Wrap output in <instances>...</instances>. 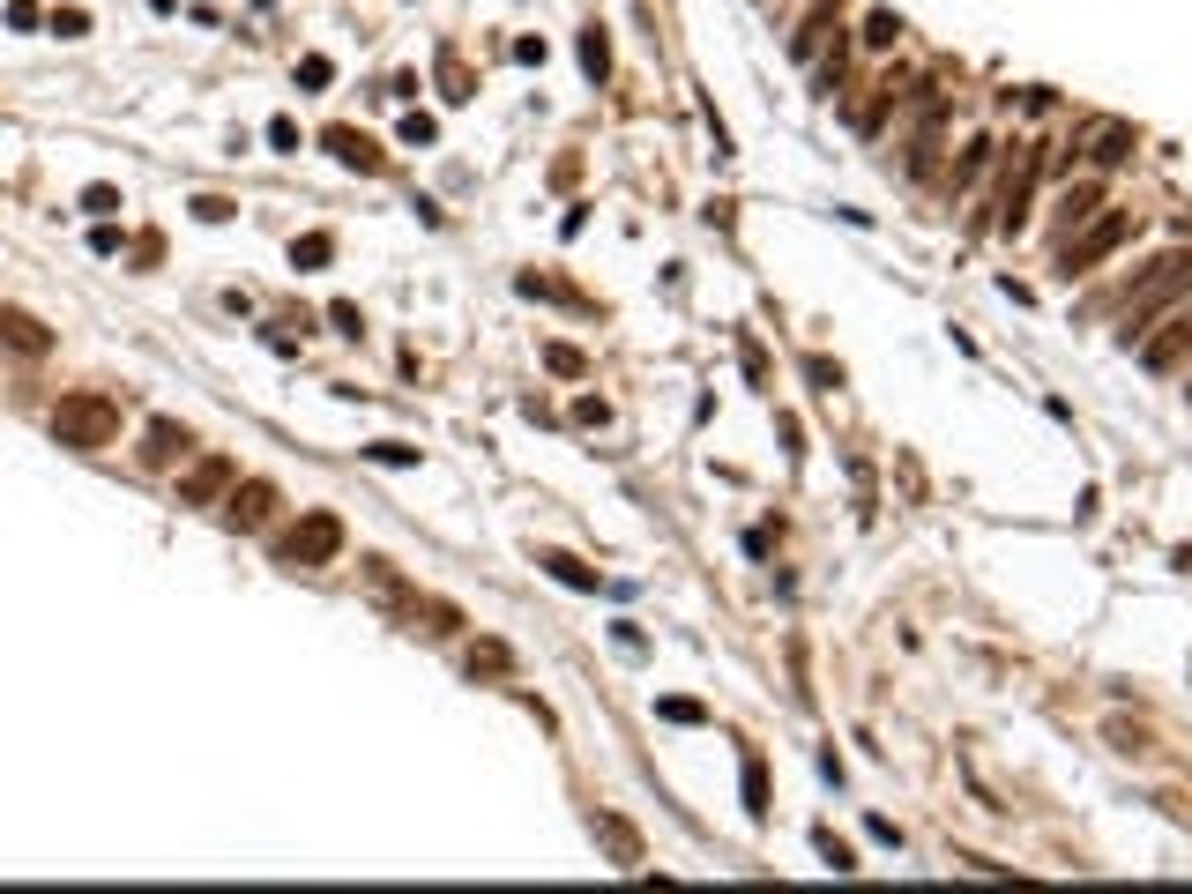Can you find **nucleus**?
Instances as JSON below:
<instances>
[{
    "label": "nucleus",
    "instance_id": "obj_12",
    "mask_svg": "<svg viewBox=\"0 0 1192 894\" xmlns=\"http://www.w3.org/2000/svg\"><path fill=\"white\" fill-rule=\"evenodd\" d=\"M463 670L470 678H515V656H507V642H470L463 648Z\"/></svg>",
    "mask_w": 1192,
    "mask_h": 894
},
{
    "label": "nucleus",
    "instance_id": "obj_4",
    "mask_svg": "<svg viewBox=\"0 0 1192 894\" xmlns=\"http://www.w3.org/2000/svg\"><path fill=\"white\" fill-rule=\"evenodd\" d=\"M1133 231H1141V217H1133V209H1111V217H1095L1081 239H1066V247H1059V276H1089L1095 261H1103V254H1118L1125 239H1133Z\"/></svg>",
    "mask_w": 1192,
    "mask_h": 894
},
{
    "label": "nucleus",
    "instance_id": "obj_15",
    "mask_svg": "<svg viewBox=\"0 0 1192 894\" xmlns=\"http://www.w3.org/2000/svg\"><path fill=\"white\" fill-rule=\"evenodd\" d=\"M537 567H552L559 582H567V589H596V574L582 567V559H567V552H537Z\"/></svg>",
    "mask_w": 1192,
    "mask_h": 894
},
{
    "label": "nucleus",
    "instance_id": "obj_20",
    "mask_svg": "<svg viewBox=\"0 0 1192 894\" xmlns=\"http://www.w3.org/2000/svg\"><path fill=\"white\" fill-rule=\"evenodd\" d=\"M545 366L567 372V380H582V372H589V358H582V350H567V344H545Z\"/></svg>",
    "mask_w": 1192,
    "mask_h": 894
},
{
    "label": "nucleus",
    "instance_id": "obj_13",
    "mask_svg": "<svg viewBox=\"0 0 1192 894\" xmlns=\"http://www.w3.org/2000/svg\"><path fill=\"white\" fill-rule=\"evenodd\" d=\"M1133 149H1141V135H1133V127H1095V135H1089V157H1095V165H1125Z\"/></svg>",
    "mask_w": 1192,
    "mask_h": 894
},
{
    "label": "nucleus",
    "instance_id": "obj_21",
    "mask_svg": "<svg viewBox=\"0 0 1192 894\" xmlns=\"http://www.w3.org/2000/svg\"><path fill=\"white\" fill-rule=\"evenodd\" d=\"M328 254H336V239H321V231H314V239H298V247H291V261H298V269H321Z\"/></svg>",
    "mask_w": 1192,
    "mask_h": 894
},
{
    "label": "nucleus",
    "instance_id": "obj_6",
    "mask_svg": "<svg viewBox=\"0 0 1192 894\" xmlns=\"http://www.w3.org/2000/svg\"><path fill=\"white\" fill-rule=\"evenodd\" d=\"M239 485V463L231 455H195L179 470V507H224V493Z\"/></svg>",
    "mask_w": 1192,
    "mask_h": 894
},
{
    "label": "nucleus",
    "instance_id": "obj_8",
    "mask_svg": "<svg viewBox=\"0 0 1192 894\" xmlns=\"http://www.w3.org/2000/svg\"><path fill=\"white\" fill-rule=\"evenodd\" d=\"M135 455H142V470H172V463H187V455H195V433H187V425H172V418H157L142 433V447H135Z\"/></svg>",
    "mask_w": 1192,
    "mask_h": 894
},
{
    "label": "nucleus",
    "instance_id": "obj_23",
    "mask_svg": "<svg viewBox=\"0 0 1192 894\" xmlns=\"http://www.w3.org/2000/svg\"><path fill=\"white\" fill-rule=\"evenodd\" d=\"M82 209H90V217H112L120 195H112V187H82Z\"/></svg>",
    "mask_w": 1192,
    "mask_h": 894
},
{
    "label": "nucleus",
    "instance_id": "obj_7",
    "mask_svg": "<svg viewBox=\"0 0 1192 894\" xmlns=\"http://www.w3.org/2000/svg\"><path fill=\"white\" fill-rule=\"evenodd\" d=\"M276 507H284V493H276L269 477H247V485H231V493H224V529H269V515Z\"/></svg>",
    "mask_w": 1192,
    "mask_h": 894
},
{
    "label": "nucleus",
    "instance_id": "obj_10",
    "mask_svg": "<svg viewBox=\"0 0 1192 894\" xmlns=\"http://www.w3.org/2000/svg\"><path fill=\"white\" fill-rule=\"evenodd\" d=\"M321 142H328V149H336V157H344L350 172H388V157H380V142H366V135H358V127H328Z\"/></svg>",
    "mask_w": 1192,
    "mask_h": 894
},
{
    "label": "nucleus",
    "instance_id": "obj_25",
    "mask_svg": "<svg viewBox=\"0 0 1192 894\" xmlns=\"http://www.w3.org/2000/svg\"><path fill=\"white\" fill-rule=\"evenodd\" d=\"M372 463H418V447H403V440H380V447H372Z\"/></svg>",
    "mask_w": 1192,
    "mask_h": 894
},
{
    "label": "nucleus",
    "instance_id": "obj_26",
    "mask_svg": "<svg viewBox=\"0 0 1192 894\" xmlns=\"http://www.w3.org/2000/svg\"><path fill=\"white\" fill-rule=\"evenodd\" d=\"M820 850H827V865H835V872H857V857H850V850L835 843V835H820Z\"/></svg>",
    "mask_w": 1192,
    "mask_h": 894
},
{
    "label": "nucleus",
    "instance_id": "obj_3",
    "mask_svg": "<svg viewBox=\"0 0 1192 894\" xmlns=\"http://www.w3.org/2000/svg\"><path fill=\"white\" fill-rule=\"evenodd\" d=\"M336 552H344V522L328 515V507H314V515H298L276 537V567H328Z\"/></svg>",
    "mask_w": 1192,
    "mask_h": 894
},
{
    "label": "nucleus",
    "instance_id": "obj_9",
    "mask_svg": "<svg viewBox=\"0 0 1192 894\" xmlns=\"http://www.w3.org/2000/svg\"><path fill=\"white\" fill-rule=\"evenodd\" d=\"M0 344L16 350V358H46V350H52V328L38 321V314H23V306H0Z\"/></svg>",
    "mask_w": 1192,
    "mask_h": 894
},
{
    "label": "nucleus",
    "instance_id": "obj_24",
    "mask_svg": "<svg viewBox=\"0 0 1192 894\" xmlns=\"http://www.w3.org/2000/svg\"><path fill=\"white\" fill-rule=\"evenodd\" d=\"M328 74H336V68H328V60H321V52H314V60H298V82H306V90H321V82H328Z\"/></svg>",
    "mask_w": 1192,
    "mask_h": 894
},
{
    "label": "nucleus",
    "instance_id": "obj_22",
    "mask_svg": "<svg viewBox=\"0 0 1192 894\" xmlns=\"http://www.w3.org/2000/svg\"><path fill=\"white\" fill-rule=\"evenodd\" d=\"M52 30H60V38H82L90 16H82V8H52Z\"/></svg>",
    "mask_w": 1192,
    "mask_h": 894
},
{
    "label": "nucleus",
    "instance_id": "obj_27",
    "mask_svg": "<svg viewBox=\"0 0 1192 894\" xmlns=\"http://www.w3.org/2000/svg\"><path fill=\"white\" fill-rule=\"evenodd\" d=\"M1185 403H1192V372H1185Z\"/></svg>",
    "mask_w": 1192,
    "mask_h": 894
},
{
    "label": "nucleus",
    "instance_id": "obj_2",
    "mask_svg": "<svg viewBox=\"0 0 1192 894\" xmlns=\"http://www.w3.org/2000/svg\"><path fill=\"white\" fill-rule=\"evenodd\" d=\"M52 440L60 447H82V455H98V447L120 440V396H98V388H74V396L52 403Z\"/></svg>",
    "mask_w": 1192,
    "mask_h": 894
},
{
    "label": "nucleus",
    "instance_id": "obj_11",
    "mask_svg": "<svg viewBox=\"0 0 1192 894\" xmlns=\"http://www.w3.org/2000/svg\"><path fill=\"white\" fill-rule=\"evenodd\" d=\"M835 23H843V0H813V8H805V30L791 38V60H813L820 30H835Z\"/></svg>",
    "mask_w": 1192,
    "mask_h": 894
},
{
    "label": "nucleus",
    "instance_id": "obj_14",
    "mask_svg": "<svg viewBox=\"0 0 1192 894\" xmlns=\"http://www.w3.org/2000/svg\"><path fill=\"white\" fill-rule=\"evenodd\" d=\"M1095 209H1103V187H1066V195H1059V224H1066V231H1073V224H1089Z\"/></svg>",
    "mask_w": 1192,
    "mask_h": 894
},
{
    "label": "nucleus",
    "instance_id": "obj_16",
    "mask_svg": "<svg viewBox=\"0 0 1192 894\" xmlns=\"http://www.w3.org/2000/svg\"><path fill=\"white\" fill-rule=\"evenodd\" d=\"M596 835L612 843V857H619V865H642V843H634V827H619V820H596Z\"/></svg>",
    "mask_w": 1192,
    "mask_h": 894
},
{
    "label": "nucleus",
    "instance_id": "obj_1",
    "mask_svg": "<svg viewBox=\"0 0 1192 894\" xmlns=\"http://www.w3.org/2000/svg\"><path fill=\"white\" fill-rule=\"evenodd\" d=\"M1192 291V254H1163V261H1148V269H1133L1125 276V328H1118V344L1133 350V336H1148V328L1163 321L1170 306Z\"/></svg>",
    "mask_w": 1192,
    "mask_h": 894
},
{
    "label": "nucleus",
    "instance_id": "obj_18",
    "mask_svg": "<svg viewBox=\"0 0 1192 894\" xmlns=\"http://www.w3.org/2000/svg\"><path fill=\"white\" fill-rule=\"evenodd\" d=\"M440 90H447V98H455V105L470 98V68H463L455 52H440Z\"/></svg>",
    "mask_w": 1192,
    "mask_h": 894
},
{
    "label": "nucleus",
    "instance_id": "obj_19",
    "mask_svg": "<svg viewBox=\"0 0 1192 894\" xmlns=\"http://www.w3.org/2000/svg\"><path fill=\"white\" fill-rule=\"evenodd\" d=\"M582 68L604 82V68H612V46H604V30H582Z\"/></svg>",
    "mask_w": 1192,
    "mask_h": 894
},
{
    "label": "nucleus",
    "instance_id": "obj_17",
    "mask_svg": "<svg viewBox=\"0 0 1192 894\" xmlns=\"http://www.w3.org/2000/svg\"><path fill=\"white\" fill-rule=\"evenodd\" d=\"M894 38H902V23H894V8H872V16H865V46L880 52V46H894Z\"/></svg>",
    "mask_w": 1192,
    "mask_h": 894
},
{
    "label": "nucleus",
    "instance_id": "obj_5",
    "mask_svg": "<svg viewBox=\"0 0 1192 894\" xmlns=\"http://www.w3.org/2000/svg\"><path fill=\"white\" fill-rule=\"evenodd\" d=\"M1141 366H1148V372L1192 366V306H1170L1163 328H1148V336H1141Z\"/></svg>",
    "mask_w": 1192,
    "mask_h": 894
}]
</instances>
